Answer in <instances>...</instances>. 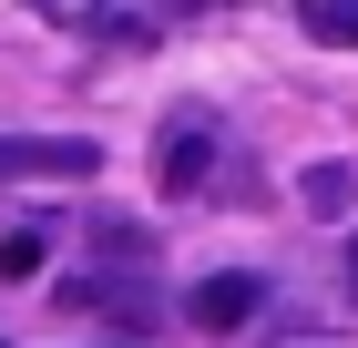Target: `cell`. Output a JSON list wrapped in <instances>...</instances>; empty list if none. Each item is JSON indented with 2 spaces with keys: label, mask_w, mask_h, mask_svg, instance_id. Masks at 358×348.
Listing matches in <instances>:
<instances>
[{
  "label": "cell",
  "mask_w": 358,
  "mask_h": 348,
  "mask_svg": "<svg viewBox=\"0 0 358 348\" xmlns=\"http://www.w3.org/2000/svg\"><path fill=\"white\" fill-rule=\"evenodd\" d=\"M103 144H72V134H0V185H92Z\"/></svg>",
  "instance_id": "6da1fadb"
},
{
  "label": "cell",
  "mask_w": 358,
  "mask_h": 348,
  "mask_svg": "<svg viewBox=\"0 0 358 348\" xmlns=\"http://www.w3.org/2000/svg\"><path fill=\"white\" fill-rule=\"evenodd\" d=\"M154 174H164V195H194L215 174V123H205V113H174L164 144H154Z\"/></svg>",
  "instance_id": "7a4b0ae2"
},
{
  "label": "cell",
  "mask_w": 358,
  "mask_h": 348,
  "mask_svg": "<svg viewBox=\"0 0 358 348\" xmlns=\"http://www.w3.org/2000/svg\"><path fill=\"white\" fill-rule=\"evenodd\" d=\"M256 307H266V277H236V267H225V277H205V287L185 297V318L205 328V338H225V328H246Z\"/></svg>",
  "instance_id": "3957f363"
},
{
  "label": "cell",
  "mask_w": 358,
  "mask_h": 348,
  "mask_svg": "<svg viewBox=\"0 0 358 348\" xmlns=\"http://www.w3.org/2000/svg\"><path fill=\"white\" fill-rule=\"evenodd\" d=\"M72 307H103L113 328H143V318H164L143 277H72Z\"/></svg>",
  "instance_id": "277c9868"
},
{
  "label": "cell",
  "mask_w": 358,
  "mask_h": 348,
  "mask_svg": "<svg viewBox=\"0 0 358 348\" xmlns=\"http://www.w3.org/2000/svg\"><path fill=\"white\" fill-rule=\"evenodd\" d=\"M297 21L317 31V41H348L358 52V0H297Z\"/></svg>",
  "instance_id": "5b68a950"
},
{
  "label": "cell",
  "mask_w": 358,
  "mask_h": 348,
  "mask_svg": "<svg viewBox=\"0 0 358 348\" xmlns=\"http://www.w3.org/2000/svg\"><path fill=\"white\" fill-rule=\"evenodd\" d=\"M348 195H358V174H348V164H317V174H307V205H317V215H338Z\"/></svg>",
  "instance_id": "8992f818"
},
{
  "label": "cell",
  "mask_w": 358,
  "mask_h": 348,
  "mask_svg": "<svg viewBox=\"0 0 358 348\" xmlns=\"http://www.w3.org/2000/svg\"><path fill=\"white\" fill-rule=\"evenodd\" d=\"M41 267V236H0V277H31Z\"/></svg>",
  "instance_id": "52a82bcc"
},
{
  "label": "cell",
  "mask_w": 358,
  "mask_h": 348,
  "mask_svg": "<svg viewBox=\"0 0 358 348\" xmlns=\"http://www.w3.org/2000/svg\"><path fill=\"white\" fill-rule=\"evenodd\" d=\"M31 11H41V21H103L113 0H31Z\"/></svg>",
  "instance_id": "ba28073f"
},
{
  "label": "cell",
  "mask_w": 358,
  "mask_h": 348,
  "mask_svg": "<svg viewBox=\"0 0 358 348\" xmlns=\"http://www.w3.org/2000/svg\"><path fill=\"white\" fill-rule=\"evenodd\" d=\"M348 287H358V236H348Z\"/></svg>",
  "instance_id": "9c48e42d"
}]
</instances>
